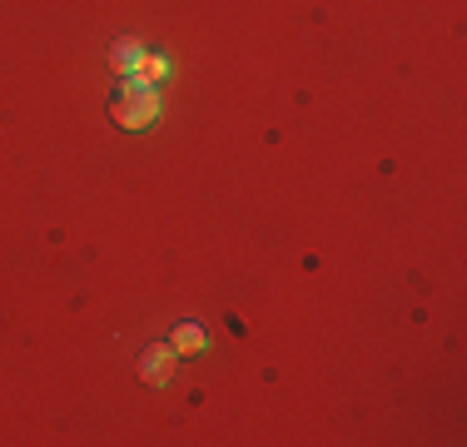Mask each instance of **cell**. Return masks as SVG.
<instances>
[{
	"label": "cell",
	"instance_id": "obj_4",
	"mask_svg": "<svg viewBox=\"0 0 467 447\" xmlns=\"http://www.w3.org/2000/svg\"><path fill=\"white\" fill-rule=\"evenodd\" d=\"M170 348L180 353V358L199 353L204 348V329H199V323H180V329H174V338H170Z\"/></svg>",
	"mask_w": 467,
	"mask_h": 447
},
{
	"label": "cell",
	"instance_id": "obj_3",
	"mask_svg": "<svg viewBox=\"0 0 467 447\" xmlns=\"http://www.w3.org/2000/svg\"><path fill=\"white\" fill-rule=\"evenodd\" d=\"M139 60H145V50H139V40H115L110 45V65H115L119 74H135Z\"/></svg>",
	"mask_w": 467,
	"mask_h": 447
},
{
	"label": "cell",
	"instance_id": "obj_1",
	"mask_svg": "<svg viewBox=\"0 0 467 447\" xmlns=\"http://www.w3.org/2000/svg\"><path fill=\"white\" fill-rule=\"evenodd\" d=\"M110 119H115L119 129H145L160 119V95H154V85H145V80H129V85L115 90V100H110Z\"/></svg>",
	"mask_w": 467,
	"mask_h": 447
},
{
	"label": "cell",
	"instance_id": "obj_2",
	"mask_svg": "<svg viewBox=\"0 0 467 447\" xmlns=\"http://www.w3.org/2000/svg\"><path fill=\"white\" fill-rule=\"evenodd\" d=\"M174 363H180V353H174L170 343H154V348L139 353V378H145V388H164V383H170Z\"/></svg>",
	"mask_w": 467,
	"mask_h": 447
},
{
	"label": "cell",
	"instance_id": "obj_5",
	"mask_svg": "<svg viewBox=\"0 0 467 447\" xmlns=\"http://www.w3.org/2000/svg\"><path fill=\"white\" fill-rule=\"evenodd\" d=\"M164 70H170V65H164V60H149V55H145L135 74H145V85H149V80H164Z\"/></svg>",
	"mask_w": 467,
	"mask_h": 447
}]
</instances>
